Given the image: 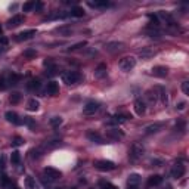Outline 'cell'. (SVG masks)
Masks as SVG:
<instances>
[{"instance_id":"6da1fadb","label":"cell","mask_w":189,"mask_h":189,"mask_svg":"<svg viewBox=\"0 0 189 189\" xmlns=\"http://www.w3.org/2000/svg\"><path fill=\"white\" fill-rule=\"evenodd\" d=\"M143 154H145V148H143V145L139 143V142H135V143L132 145V148H130L129 160H130L132 163H136L138 160H140V158L143 157Z\"/></svg>"},{"instance_id":"7a4b0ae2","label":"cell","mask_w":189,"mask_h":189,"mask_svg":"<svg viewBox=\"0 0 189 189\" xmlns=\"http://www.w3.org/2000/svg\"><path fill=\"white\" fill-rule=\"evenodd\" d=\"M95 167L101 172H111L115 169V164L108 160H98V161H95Z\"/></svg>"},{"instance_id":"3957f363","label":"cell","mask_w":189,"mask_h":189,"mask_svg":"<svg viewBox=\"0 0 189 189\" xmlns=\"http://www.w3.org/2000/svg\"><path fill=\"white\" fill-rule=\"evenodd\" d=\"M62 80L65 84H75L80 81V74L75 72V71H68V72H64L62 74Z\"/></svg>"},{"instance_id":"277c9868","label":"cell","mask_w":189,"mask_h":189,"mask_svg":"<svg viewBox=\"0 0 189 189\" xmlns=\"http://www.w3.org/2000/svg\"><path fill=\"white\" fill-rule=\"evenodd\" d=\"M135 65H136V59L133 58V56H126V58H123L120 61V68L123 71H130V69L135 68Z\"/></svg>"},{"instance_id":"5b68a950","label":"cell","mask_w":189,"mask_h":189,"mask_svg":"<svg viewBox=\"0 0 189 189\" xmlns=\"http://www.w3.org/2000/svg\"><path fill=\"white\" fill-rule=\"evenodd\" d=\"M99 108H101L99 102L90 101V102H87L86 105H84V108H83V112H84L86 115H93L95 112H98V111H99Z\"/></svg>"},{"instance_id":"8992f818","label":"cell","mask_w":189,"mask_h":189,"mask_svg":"<svg viewBox=\"0 0 189 189\" xmlns=\"http://www.w3.org/2000/svg\"><path fill=\"white\" fill-rule=\"evenodd\" d=\"M123 49H124V43H121V41H109L105 46V50L109 52V53H117V52H121Z\"/></svg>"},{"instance_id":"52a82bcc","label":"cell","mask_w":189,"mask_h":189,"mask_svg":"<svg viewBox=\"0 0 189 189\" xmlns=\"http://www.w3.org/2000/svg\"><path fill=\"white\" fill-rule=\"evenodd\" d=\"M163 127H164V123H152V124H148L143 129V133L145 135H154V133H158Z\"/></svg>"},{"instance_id":"ba28073f","label":"cell","mask_w":189,"mask_h":189,"mask_svg":"<svg viewBox=\"0 0 189 189\" xmlns=\"http://www.w3.org/2000/svg\"><path fill=\"white\" fill-rule=\"evenodd\" d=\"M44 176L49 180H58V179H61L62 173L59 172V170H56V169H53V167H46L44 169Z\"/></svg>"},{"instance_id":"9c48e42d","label":"cell","mask_w":189,"mask_h":189,"mask_svg":"<svg viewBox=\"0 0 189 189\" xmlns=\"http://www.w3.org/2000/svg\"><path fill=\"white\" fill-rule=\"evenodd\" d=\"M87 139L90 140V142H93V143H99V145H102L105 143V139L99 135V133H96V132H93V130H90V132H87Z\"/></svg>"},{"instance_id":"30bf717a","label":"cell","mask_w":189,"mask_h":189,"mask_svg":"<svg viewBox=\"0 0 189 189\" xmlns=\"http://www.w3.org/2000/svg\"><path fill=\"white\" fill-rule=\"evenodd\" d=\"M127 118H132V117H129V115H114V117H111L109 120L106 121V124L108 126H118L121 123H124V121L127 120Z\"/></svg>"},{"instance_id":"8fae6325","label":"cell","mask_w":189,"mask_h":189,"mask_svg":"<svg viewBox=\"0 0 189 189\" xmlns=\"http://www.w3.org/2000/svg\"><path fill=\"white\" fill-rule=\"evenodd\" d=\"M185 172H186L185 166H182V164H176V166L172 169V176L174 177V179H180V177H183Z\"/></svg>"},{"instance_id":"7c38bea8","label":"cell","mask_w":189,"mask_h":189,"mask_svg":"<svg viewBox=\"0 0 189 189\" xmlns=\"http://www.w3.org/2000/svg\"><path fill=\"white\" fill-rule=\"evenodd\" d=\"M106 136L112 140H120L124 138V133L118 129H109V130H106Z\"/></svg>"},{"instance_id":"4fadbf2b","label":"cell","mask_w":189,"mask_h":189,"mask_svg":"<svg viewBox=\"0 0 189 189\" xmlns=\"http://www.w3.org/2000/svg\"><path fill=\"white\" fill-rule=\"evenodd\" d=\"M22 22H24V17L22 15H15L8 21V28H17Z\"/></svg>"},{"instance_id":"5bb4252c","label":"cell","mask_w":189,"mask_h":189,"mask_svg":"<svg viewBox=\"0 0 189 189\" xmlns=\"http://www.w3.org/2000/svg\"><path fill=\"white\" fill-rule=\"evenodd\" d=\"M155 55V50L152 47H142L140 50H139V56L142 58V59H149V58H152Z\"/></svg>"},{"instance_id":"9a60e30c","label":"cell","mask_w":189,"mask_h":189,"mask_svg":"<svg viewBox=\"0 0 189 189\" xmlns=\"http://www.w3.org/2000/svg\"><path fill=\"white\" fill-rule=\"evenodd\" d=\"M46 92L50 95V96H55L59 93V84L56 81H49L47 83V87H46Z\"/></svg>"},{"instance_id":"2e32d148","label":"cell","mask_w":189,"mask_h":189,"mask_svg":"<svg viewBox=\"0 0 189 189\" xmlns=\"http://www.w3.org/2000/svg\"><path fill=\"white\" fill-rule=\"evenodd\" d=\"M5 117H6V120L9 121V123H12V124H21V120H19V117H18L17 112H14V111H8L6 114H5Z\"/></svg>"},{"instance_id":"e0dca14e","label":"cell","mask_w":189,"mask_h":189,"mask_svg":"<svg viewBox=\"0 0 189 189\" xmlns=\"http://www.w3.org/2000/svg\"><path fill=\"white\" fill-rule=\"evenodd\" d=\"M140 183V176L138 173H132L127 179V186H139Z\"/></svg>"},{"instance_id":"ac0fdd59","label":"cell","mask_w":189,"mask_h":189,"mask_svg":"<svg viewBox=\"0 0 189 189\" xmlns=\"http://www.w3.org/2000/svg\"><path fill=\"white\" fill-rule=\"evenodd\" d=\"M145 109H146L145 102H143L142 99H136V101H135V111H136V114H138V115H143V114H145Z\"/></svg>"},{"instance_id":"d6986e66","label":"cell","mask_w":189,"mask_h":189,"mask_svg":"<svg viewBox=\"0 0 189 189\" xmlns=\"http://www.w3.org/2000/svg\"><path fill=\"white\" fill-rule=\"evenodd\" d=\"M33 35H35V30H28V31H24V33H19L17 35L18 41H24V40H30Z\"/></svg>"},{"instance_id":"ffe728a7","label":"cell","mask_w":189,"mask_h":189,"mask_svg":"<svg viewBox=\"0 0 189 189\" xmlns=\"http://www.w3.org/2000/svg\"><path fill=\"white\" fill-rule=\"evenodd\" d=\"M167 72H169V69L166 68V67H154V68H152V75L160 77V78L166 77V75H167Z\"/></svg>"},{"instance_id":"44dd1931","label":"cell","mask_w":189,"mask_h":189,"mask_svg":"<svg viewBox=\"0 0 189 189\" xmlns=\"http://www.w3.org/2000/svg\"><path fill=\"white\" fill-rule=\"evenodd\" d=\"M161 182H163V177L160 176V174H154V176H151L149 179H148V186H158V185H161Z\"/></svg>"},{"instance_id":"7402d4cb","label":"cell","mask_w":189,"mask_h":189,"mask_svg":"<svg viewBox=\"0 0 189 189\" xmlns=\"http://www.w3.org/2000/svg\"><path fill=\"white\" fill-rule=\"evenodd\" d=\"M105 75H106V65L105 64H99L96 67V69H95V77L96 78H102Z\"/></svg>"},{"instance_id":"603a6c76","label":"cell","mask_w":189,"mask_h":189,"mask_svg":"<svg viewBox=\"0 0 189 189\" xmlns=\"http://www.w3.org/2000/svg\"><path fill=\"white\" fill-rule=\"evenodd\" d=\"M25 188L27 189H38V185L31 176H27L25 177Z\"/></svg>"},{"instance_id":"cb8c5ba5","label":"cell","mask_w":189,"mask_h":189,"mask_svg":"<svg viewBox=\"0 0 189 189\" xmlns=\"http://www.w3.org/2000/svg\"><path fill=\"white\" fill-rule=\"evenodd\" d=\"M157 90L160 92V93H158V96L161 98V102L164 103V105H167V92H166V89H164V87H161V86H158V87H157Z\"/></svg>"},{"instance_id":"d4e9b609","label":"cell","mask_w":189,"mask_h":189,"mask_svg":"<svg viewBox=\"0 0 189 189\" xmlns=\"http://www.w3.org/2000/svg\"><path fill=\"white\" fill-rule=\"evenodd\" d=\"M146 99H148L151 103H155L157 102V99H158L157 92H155V90H148V92H146Z\"/></svg>"},{"instance_id":"484cf974","label":"cell","mask_w":189,"mask_h":189,"mask_svg":"<svg viewBox=\"0 0 189 189\" xmlns=\"http://www.w3.org/2000/svg\"><path fill=\"white\" fill-rule=\"evenodd\" d=\"M71 15H72V17H77V18L83 17V15H84V9H83V8H78V6H74V8L71 9Z\"/></svg>"},{"instance_id":"4316f807","label":"cell","mask_w":189,"mask_h":189,"mask_svg":"<svg viewBox=\"0 0 189 189\" xmlns=\"http://www.w3.org/2000/svg\"><path fill=\"white\" fill-rule=\"evenodd\" d=\"M38 106H40V103H38L37 99H30V101H28V105H27L28 111H37Z\"/></svg>"},{"instance_id":"83f0119b","label":"cell","mask_w":189,"mask_h":189,"mask_svg":"<svg viewBox=\"0 0 189 189\" xmlns=\"http://www.w3.org/2000/svg\"><path fill=\"white\" fill-rule=\"evenodd\" d=\"M99 188L101 189H118L115 185L109 183L108 180H99Z\"/></svg>"},{"instance_id":"f1b7e54d","label":"cell","mask_w":189,"mask_h":189,"mask_svg":"<svg viewBox=\"0 0 189 189\" xmlns=\"http://www.w3.org/2000/svg\"><path fill=\"white\" fill-rule=\"evenodd\" d=\"M145 33L149 35V37H158V35L161 34V33L158 31V28H154V27H149V28H146V30H145Z\"/></svg>"},{"instance_id":"f546056e","label":"cell","mask_w":189,"mask_h":189,"mask_svg":"<svg viewBox=\"0 0 189 189\" xmlns=\"http://www.w3.org/2000/svg\"><path fill=\"white\" fill-rule=\"evenodd\" d=\"M176 129H177V130H180L182 133H185V130H186V121L183 120V118L177 120V123H176Z\"/></svg>"},{"instance_id":"4dcf8cb0","label":"cell","mask_w":189,"mask_h":189,"mask_svg":"<svg viewBox=\"0 0 189 189\" xmlns=\"http://www.w3.org/2000/svg\"><path fill=\"white\" fill-rule=\"evenodd\" d=\"M89 6H92V8H106V6H109V3L108 2H89Z\"/></svg>"},{"instance_id":"1f68e13d","label":"cell","mask_w":189,"mask_h":189,"mask_svg":"<svg viewBox=\"0 0 189 189\" xmlns=\"http://www.w3.org/2000/svg\"><path fill=\"white\" fill-rule=\"evenodd\" d=\"M56 33H59V34H62V35H71L72 34V30L69 27H61V28L56 30Z\"/></svg>"},{"instance_id":"d6a6232c","label":"cell","mask_w":189,"mask_h":189,"mask_svg":"<svg viewBox=\"0 0 189 189\" xmlns=\"http://www.w3.org/2000/svg\"><path fill=\"white\" fill-rule=\"evenodd\" d=\"M21 101V93H18V92H14L11 96H9V102L11 103H18Z\"/></svg>"},{"instance_id":"836d02e7","label":"cell","mask_w":189,"mask_h":189,"mask_svg":"<svg viewBox=\"0 0 189 189\" xmlns=\"http://www.w3.org/2000/svg\"><path fill=\"white\" fill-rule=\"evenodd\" d=\"M35 6V2H27V3H24L22 5V11L24 12H30V11H33Z\"/></svg>"},{"instance_id":"e575fe53","label":"cell","mask_w":189,"mask_h":189,"mask_svg":"<svg viewBox=\"0 0 189 189\" xmlns=\"http://www.w3.org/2000/svg\"><path fill=\"white\" fill-rule=\"evenodd\" d=\"M11 161H12V164H19V161H21V155L18 151H14L12 154H11Z\"/></svg>"},{"instance_id":"d590c367","label":"cell","mask_w":189,"mask_h":189,"mask_svg":"<svg viewBox=\"0 0 189 189\" xmlns=\"http://www.w3.org/2000/svg\"><path fill=\"white\" fill-rule=\"evenodd\" d=\"M61 124H62V117H53V118H50L52 127H59Z\"/></svg>"},{"instance_id":"8d00e7d4","label":"cell","mask_w":189,"mask_h":189,"mask_svg":"<svg viewBox=\"0 0 189 189\" xmlns=\"http://www.w3.org/2000/svg\"><path fill=\"white\" fill-rule=\"evenodd\" d=\"M86 44H87L86 41H80V43H77V44H74V46H71V47H69L68 50H69V52H75V50H78L80 47H84Z\"/></svg>"},{"instance_id":"74e56055","label":"cell","mask_w":189,"mask_h":189,"mask_svg":"<svg viewBox=\"0 0 189 189\" xmlns=\"http://www.w3.org/2000/svg\"><path fill=\"white\" fill-rule=\"evenodd\" d=\"M35 55H37V52H35L34 49H27V50L24 52V56H25V58H28V59L35 58Z\"/></svg>"},{"instance_id":"f35d334b","label":"cell","mask_w":189,"mask_h":189,"mask_svg":"<svg viewBox=\"0 0 189 189\" xmlns=\"http://www.w3.org/2000/svg\"><path fill=\"white\" fill-rule=\"evenodd\" d=\"M8 86H9V84H8L6 77H5V75H2V77H0V90H6Z\"/></svg>"},{"instance_id":"ab89813d","label":"cell","mask_w":189,"mask_h":189,"mask_svg":"<svg viewBox=\"0 0 189 189\" xmlns=\"http://www.w3.org/2000/svg\"><path fill=\"white\" fill-rule=\"evenodd\" d=\"M18 80H19V75L18 74H11L9 80H8V84H17Z\"/></svg>"},{"instance_id":"60d3db41","label":"cell","mask_w":189,"mask_h":189,"mask_svg":"<svg viewBox=\"0 0 189 189\" xmlns=\"http://www.w3.org/2000/svg\"><path fill=\"white\" fill-rule=\"evenodd\" d=\"M28 89H30V90H37V89H40V81H38V80H33V81L28 84Z\"/></svg>"},{"instance_id":"b9f144b4","label":"cell","mask_w":189,"mask_h":189,"mask_svg":"<svg viewBox=\"0 0 189 189\" xmlns=\"http://www.w3.org/2000/svg\"><path fill=\"white\" fill-rule=\"evenodd\" d=\"M22 143H24V139L22 138H15L14 142H12V146H21Z\"/></svg>"},{"instance_id":"7bdbcfd3","label":"cell","mask_w":189,"mask_h":189,"mask_svg":"<svg viewBox=\"0 0 189 189\" xmlns=\"http://www.w3.org/2000/svg\"><path fill=\"white\" fill-rule=\"evenodd\" d=\"M182 92H183L185 95H189V83L188 81H183V83H182Z\"/></svg>"},{"instance_id":"ee69618b","label":"cell","mask_w":189,"mask_h":189,"mask_svg":"<svg viewBox=\"0 0 189 189\" xmlns=\"http://www.w3.org/2000/svg\"><path fill=\"white\" fill-rule=\"evenodd\" d=\"M24 121H25V123H27L30 127H33V126H34V123H33V120H31L30 117H25V120H24Z\"/></svg>"},{"instance_id":"f6af8a7d","label":"cell","mask_w":189,"mask_h":189,"mask_svg":"<svg viewBox=\"0 0 189 189\" xmlns=\"http://www.w3.org/2000/svg\"><path fill=\"white\" fill-rule=\"evenodd\" d=\"M185 106H186V102H179L177 103V109H180V111L185 109Z\"/></svg>"},{"instance_id":"bcb514c9","label":"cell","mask_w":189,"mask_h":189,"mask_svg":"<svg viewBox=\"0 0 189 189\" xmlns=\"http://www.w3.org/2000/svg\"><path fill=\"white\" fill-rule=\"evenodd\" d=\"M34 9H35V11H41V9H43V3H40V2H38V3H35Z\"/></svg>"},{"instance_id":"7dc6e473","label":"cell","mask_w":189,"mask_h":189,"mask_svg":"<svg viewBox=\"0 0 189 189\" xmlns=\"http://www.w3.org/2000/svg\"><path fill=\"white\" fill-rule=\"evenodd\" d=\"M0 33H2V25H0Z\"/></svg>"}]
</instances>
